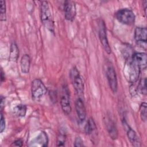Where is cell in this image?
<instances>
[{
    "label": "cell",
    "mask_w": 147,
    "mask_h": 147,
    "mask_svg": "<svg viewBox=\"0 0 147 147\" xmlns=\"http://www.w3.org/2000/svg\"><path fill=\"white\" fill-rule=\"evenodd\" d=\"M41 20L44 26L51 32L54 33L55 25L49 3L47 1H42L40 7Z\"/></svg>",
    "instance_id": "cell-2"
},
{
    "label": "cell",
    "mask_w": 147,
    "mask_h": 147,
    "mask_svg": "<svg viewBox=\"0 0 147 147\" xmlns=\"http://www.w3.org/2000/svg\"><path fill=\"white\" fill-rule=\"evenodd\" d=\"M26 106L23 104H19L16 106L13 110V114L17 117H24L26 113Z\"/></svg>",
    "instance_id": "cell-19"
},
{
    "label": "cell",
    "mask_w": 147,
    "mask_h": 147,
    "mask_svg": "<svg viewBox=\"0 0 147 147\" xmlns=\"http://www.w3.org/2000/svg\"><path fill=\"white\" fill-rule=\"evenodd\" d=\"M137 90H139L142 94L146 95V79L145 78L140 80L137 86Z\"/></svg>",
    "instance_id": "cell-21"
},
{
    "label": "cell",
    "mask_w": 147,
    "mask_h": 147,
    "mask_svg": "<svg viewBox=\"0 0 147 147\" xmlns=\"http://www.w3.org/2000/svg\"><path fill=\"white\" fill-rule=\"evenodd\" d=\"M141 69L131 60L127 59L123 68V75L126 80L130 83H136L138 79Z\"/></svg>",
    "instance_id": "cell-1"
},
{
    "label": "cell",
    "mask_w": 147,
    "mask_h": 147,
    "mask_svg": "<svg viewBox=\"0 0 147 147\" xmlns=\"http://www.w3.org/2000/svg\"><path fill=\"white\" fill-rule=\"evenodd\" d=\"M131 60L141 69H145L146 68L147 57L145 53L136 52L132 55Z\"/></svg>",
    "instance_id": "cell-13"
},
{
    "label": "cell",
    "mask_w": 147,
    "mask_h": 147,
    "mask_svg": "<svg viewBox=\"0 0 147 147\" xmlns=\"http://www.w3.org/2000/svg\"><path fill=\"white\" fill-rule=\"evenodd\" d=\"M5 117L3 116V114L1 113V129H0V132L2 133L5 129Z\"/></svg>",
    "instance_id": "cell-25"
},
{
    "label": "cell",
    "mask_w": 147,
    "mask_h": 147,
    "mask_svg": "<svg viewBox=\"0 0 147 147\" xmlns=\"http://www.w3.org/2000/svg\"><path fill=\"white\" fill-rule=\"evenodd\" d=\"M19 56V49L17 44L13 42L11 44L10 48L9 60L13 61H17Z\"/></svg>",
    "instance_id": "cell-18"
},
{
    "label": "cell",
    "mask_w": 147,
    "mask_h": 147,
    "mask_svg": "<svg viewBox=\"0 0 147 147\" xmlns=\"http://www.w3.org/2000/svg\"><path fill=\"white\" fill-rule=\"evenodd\" d=\"M23 145V141L21 140H17L14 141L11 145V146H22Z\"/></svg>",
    "instance_id": "cell-26"
},
{
    "label": "cell",
    "mask_w": 147,
    "mask_h": 147,
    "mask_svg": "<svg viewBox=\"0 0 147 147\" xmlns=\"http://www.w3.org/2000/svg\"><path fill=\"white\" fill-rule=\"evenodd\" d=\"M5 105V98L3 96H1V110L2 111L3 106Z\"/></svg>",
    "instance_id": "cell-27"
},
{
    "label": "cell",
    "mask_w": 147,
    "mask_h": 147,
    "mask_svg": "<svg viewBox=\"0 0 147 147\" xmlns=\"http://www.w3.org/2000/svg\"><path fill=\"white\" fill-rule=\"evenodd\" d=\"M147 38V29L146 28L137 27L134 30V39L136 42L142 45V43L146 44Z\"/></svg>",
    "instance_id": "cell-14"
},
{
    "label": "cell",
    "mask_w": 147,
    "mask_h": 147,
    "mask_svg": "<svg viewBox=\"0 0 147 147\" xmlns=\"http://www.w3.org/2000/svg\"><path fill=\"white\" fill-rule=\"evenodd\" d=\"M146 4H147V1H144L143 2V6H144V11H145V13L146 14Z\"/></svg>",
    "instance_id": "cell-29"
},
{
    "label": "cell",
    "mask_w": 147,
    "mask_h": 147,
    "mask_svg": "<svg viewBox=\"0 0 147 147\" xmlns=\"http://www.w3.org/2000/svg\"><path fill=\"white\" fill-rule=\"evenodd\" d=\"M60 105L63 113L65 115H69L71 112V106L69 99V90L67 86L63 87V92L60 100Z\"/></svg>",
    "instance_id": "cell-8"
},
{
    "label": "cell",
    "mask_w": 147,
    "mask_h": 147,
    "mask_svg": "<svg viewBox=\"0 0 147 147\" xmlns=\"http://www.w3.org/2000/svg\"><path fill=\"white\" fill-rule=\"evenodd\" d=\"M48 144V137L45 131H41L39 134L33 140H32L29 144V146H47Z\"/></svg>",
    "instance_id": "cell-12"
},
{
    "label": "cell",
    "mask_w": 147,
    "mask_h": 147,
    "mask_svg": "<svg viewBox=\"0 0 147 147\" xmlns=\"http://www.w3.org/2000/svg\"><path fill=\"white\" fill-rule=\"evenodd\" d=\"M84 131L87 134L90 136L92 138L96 136L97 127L93 118H90L88 119V121L84 127Z\"/></svg>",
    "instance_id": "cell-16"
},
{
    "label": "cell",
    "mask_w": 147,
    "mask_h": 147,
    "mask_svg": "<svg viewBox=\"0 0 147 147\" xmlns=\"http://www.w3.org/2000/svg\"><path fill=\"white\" fill-rule=\"evenodd\" d=\"M69 76L72 82V84L79 94H82L84 91V83L80 73L76 67L71 68L69 72Z\"/></svg>",
    "instance_id": "cell-5"
},
{
    "label": "cell",
    "mask_w": 147,
    "mask_h": 147,
    "mask_svg": "<svg viewBox=\"0 0 147 147\" xmlns=\"http://www.w3.org/2000/svg\"><path fill=\"white\" fill-rule=\"evenodd\" d=\"M20 66L21 72L24 74H28L30 70V56L25 54L23 55L21 59Z\"/></svg>",
    "instance_id": "cell-17"
},
{
    "label": "cell",
    "mask_w": 147,
    "mask_h": 147,
    "mask_svg": "<svg viewBox=\"0 0 147 147\" xmlns=\"http://www.w3.org/2000/svg\"><path fill=\"white\" fill-rule=\"evenodd\" d=\"M99 37L105 51L107 54H110L111 51L107 38L106 26L105 22L102 20L99 23Z\"/></svg>",
    "instance_id": "cell-7"
},
{
    "label": "cell",
    "mask_w": 147,
    "mask_h": 147,
    "mask_svg": "<svg viewBox=\"0 0 147 147\" xmlns=\"http://www.w3.org/2000/svg\"><path fill=\"white\" fill-rule=\"evenodd\" d=\"M146 110H147V105L145 102L141 103L140 107V114L141 119L142 121L146 122Z\"/></svg>",
    "instance_id": "cell-22"
},
{
    "label": "cell",
    "mask_w": 147,
    "mask_h": 147,
    "mask_svg": "<svg viewBox=\"0 0 147 147\" xmlns=\"http://www.w3.org/2000/svg\"><path fill=\"white\" fill-rule=\"evenodd\" d=\"M122 124L126 131L128 139L129 140L131 144L134 146H140L141 145L138 136L137 135L136 133L128 125L124 119L122 121Z\"/></svg>",
    "instance_id": "cell-10"
},
{
    "label": "cell",
    "mask_w": 147,
    "mask_h": 147,
    "mask_svg": "<svg viewBox=\"0 0 147 147\" xmlns=\"http://www.w3.org/2000/svg\"><path fill=\"white\" fill-rule=\"evenodd\" d=\"M106 125L110 137L113 140H116L118 138V130L114 122L110 118H108L106 120Z\"/></svg>",
    "instance_id": "cell-15"
},
{
    "label": "cell",
    "mask_w": 147,
    "mask_h": 147,
    "mask_svg": "<svg viewBox=\"0 0 147 147\" xmlns=\"http://www.w3.org/2000/svg\"><path fill=\"white\" fill-rule=\"evenodd\" d=\"M106 74L110 89L114 93H115L118 90V81L116 72L112 65L107 67Z\"/></svg>",
    "instance_id": "cell-6"
},
{
    "label": "cell",
    "mask_w": 147,
    "mask_h": 147,
    "mask_svg": "<svg viewBox=\"0 0 147 147\" xmlns=\"http://www.w3.org/2000/svg\"><path fill=\"white\" fill-rule=\"evenodd\" d=\"M1 7H0V14H1V20H6V5L5 1L1 0L0 2Z\"/></svg>",
    "instance_id": "cell-23"
},
{
    "label": "cell",
    "mask_w": 147,
    "mask_h": 147,
    "mask_svg": "<svg viewBox=\"0 0 147 147\" xmlns=\"http://www.w3.org/2000/svg\"><path fill=\"white\" fill-rule=\"evenodd\" d=\"M64 11L65 18L68 21H73L76 16V9L74 2L66 1L64 3Z\"/></svg>",
    "instance_id": "cell-9"
},
{
    "label": "cell",
    "mask_w": 147,
    "mask_h": 147,
    "mask_svg": "<svg viewBox=\"0 0 147 147\" xmlns=\"http://www.w3.org/2000/svg\"><path fill=\"white\" fill-rule=\"evenodd\" d=\"M66 141V132L65 129H60L59 133L57 136L56 146H64Z\"/></svg>",
    "instance_id": "cell-20"
},
{
    "label": "cell",
    "mask_w": 147,
    "mask_h": 147,
    "mask_svg": "<svg viewBox=\"0 0 147 147\" xmlns=\"http://www.w3.org/2000/svg\"><path fill=\"white\" fill-rule=\"evenodd\" d=\"M32 96L35 100L41 99L47 93V90L40 79H35L32 82Z\"/></svg>",
    "instance_id": "cell-4"
},
{
    "label": "cell",
    "mask_w": 147,
    "mask_h": 147,
    "mask_svg": "<svg viewBox=\"0 0 147 147\" xmlns=\"http://www.w3.org/2000/svg\"><path fill=\"white\" fill-rule=\"evenodd\" d=\"M76 113L79 120V123H82L85 120L86 117V110L84 106V103L83 100L79 98L75 103Z\"/></svg>",
    "instance_id": "cell-11"
},
{
    "label": "cell",
    "mask_w": 147,
    "mask_h": 147,
    "mask_svg": "<svg viewBox=\"0 0 147 147\" xmlns=\"http://www.w3.org/2000/svg\"><path fill=\"white\" fill-rule=\"evenodd\" d=\"M74 146H75V147H78V146H84V145H83V141L82 139L81 138V137H76V138H75V140Z\"/></svg>",
    "instance_id": "cell-24"
},
{
    "label": "cell",
    "mask_w": 147,
    "mask_h": 147,
    "mask_svg": "<svg viewBox=\"0 0 147 147\" xmlns=\"http://www.w3.org/2000/svg\"><path fill=\"white\" fill-rule=\"evenodd\" d=\"M115 17L117 20L121 23L131 25L135 22L136 16L133 11L129 9H121L115 13Z\"/></svg>",
    "instance_id": "cell-3"
},
{
    "label": "cell",
    "mask_w": 147,
    "mask_h": 147,
    "mask_svg": "<svg viewBox=\"0 0 147 147\" xmlns=\"http://www.w3.org/2000/svg\"><path fill=\"white\" fill-rule=\"evenodd\" d=\"M5 79V73L3 72L2 69H1V83H2L3 82Z\"/></svg>",
    "instance_id": "cell-28"
}]
</instances>
